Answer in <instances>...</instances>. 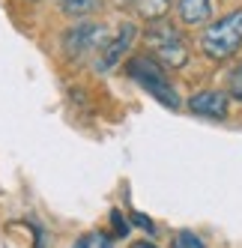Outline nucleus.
Returning <instances> with one entry per match:
<instances>
[{
    "instance_id": "nucleus-1",
    "label": "nucleus",
    "mask_w": 242,
    "mask_h": 248,
    "mask_svg": "<svg viewBox=\"0 0 242 248\" xmlns=\"http://www.w3.org/2000/svg\"><path fill=\"white\" fill-rule=\"evenodd\" d=\"M144 42L150 48V54L165 69H182L188 63V39H185V33L177 24L165 21V18L150 21V27L144 30Z\"/></svg>"
},
{
    "instance_id": "nucleus-2",
    "label": "nucleus",
    "mask_w": 242,
    "mask_h": 248,
    "mask_svg": "<svg viewBox=\"0 0 242 248\" xmlns=\"http://www.w3.org/2000/svg\"><path fill=\"white\" fill-rule=\"evenodd\" d=\"M239 48H242V9L221 15L200 33V51L215 63L230 60Z\"/></svg>"
},
{
    "instance_id": "nucleus-3",
    "label": "nucleus",
    "mask_w": 242,
    "mask_h": 248,
    "mask_svg": "<svg viewBox=\"0 0 242 248\" xmlns=\"http://www.w3.org/2000/svg\"><path fill=\"white\" fill-rule=\"evenodd\" d=\"M126 72H129V78L135 84H141L155 102H162L165 108L177 111L180 105H182L180 96H177V90H174V84H170V78H167V72H165V66L155 60L152 54H137V57H132L126 63Z\"/></svg>"
},
{
    "instance_id": "nucleus-4",
    "label": "nucleus",
    "mask_w": 242,
    "mask_h": 248,
    "mask_svg": "<svg viewBox=\"0 0 242 248\" xmlns=\"http://www.w3.org/2000/svg\"><path fill=\"white\" fill-rule=\"evenodd\" d=\"M111 39V33L105 24H96V21H81L75 27H69L66 30V36H63V48H66V54L72 57V60H87L90 54H102L105 51Z\"/></svg>"
},
{
    "instance_id": "nucleus-5",
    "label": "nucleus",
    "mask_w": 242,
    "mask_h": 248,
    "mask_svg": "<svg viewBox=\"0 0 242 248\" xmlns=\"http://www.w3.org/2000/svg\"><path fill=\"white\" fill-rule=\"evenodd\" d=\"M188 111L197 117H206V120H227L230 96L221 90H200L188 99Z\"/></svg>"
},
{
    "instance_id": "nucleus-6",
    "label": "nucleus",
    "mask_w": 242,
    "mask_h": 248,
    "mask_svg": "<svg viewBox=\"0 0 242 248\" xmlns=\"http://www.w3.org/2000/svg\"><path fill=\"white\" fill-rule=\"evenodd\" d=\"M137 39V24H120V30L114 33V36L108 39V45H105V51H102V57H99V69H111V66H117L120 60L126 57V51L132 48V42Z\"/></svg>"
},
{
    "instance_id": "nucleus-7",
    "label": "nucleus",
    "mask_w": 242,
    "mask_h": 248,
    "mask_svg": "<svg viewBox=\"0 0 242 248\" xmlns=\"http://www.w3.org/2000/svg\"><path fill=\"white\" fill-rule=\"evenodd\" d=\"M212 9H215V0H177V15H180V21L188 24V27L210 24Z\"/></svg>"
},
{
    "instance_id": "nucleus-8",
    "label": "nucleus",
    "mask_w": 242,
    "mask_h": 248,
    "mask_svg": "<svg viewBox=\"0 0 242 248\" xmlns=\"http://www.w3.org/2000/svg\"><path fill=\"white\" fill-rule=\"evenodd\" d=\"M129 6L141 15L144 21H159L170 9V0H129Z\"/></svg>"
},
{
    "instance_id": "nucleus-9",
    "label": "nucleus",
    "mask_w": 242,
    "mask_h": 248,
    "mask_svg": "<svg viewBox=\"0 0 242 248\" xmlns=\"http://www.w3.org/2000/svg\"><path fill=\"white\" fill-rule=\"evenodd\" d=\"M60 9L69 12V15H75V18H84V15H93L102 3L99 0H57Z\"/></svg>"
},
{
    "instance_id": "nucleus-10",
    "label": "nucleus",
    "mask_w": 242,
    "mask_h": 248,
    "mask_svg": "<svg viewBox=\"0 0 242 248\" xmlns=\"http://www.w3.org/2000/svg\"><path fill=\"white\" fill-rule=\"evenodd\" d=\"M227 96H233L236 102H242V63L233 66V72L227 75Z\"/></svg>"
},
{
    "instance_id": "nucleus-11",
    "label": "nucleus",
    "mask_w": 242,
    "mask_h": 248,
    "mask_svg": "<svg viewBox=\"0 0 242 248\" xmlns=\"http://www.w3.org/2000/svg\"><path fill=\"white\" fill-rule=\"evenodd\" d=\"M170 248H206L192 230H180V233L174 236V242H170Z\"/></svg>"
},
{
    "instance_id": "nucleus-12",
    "label": "nucleus",
    "mask_w": 242,
    "mask_h": 248,
    "mask_svg": "<svg viewBox=\"0 0 242 248\" xmlns=\"http://www.w3.org/2000/svg\"><path fill=\"white\" fill-rule=\"evenodd\" d=\"M111 224H114V230H117V236H126L129 233V224H126V218H123V212H111Z\"/></svg>"
},
{
    "instance_id": "nucleus-13",
    "label": "nucleus",
    "mask_w": 242,
    "mask_h": 248,
    "mask_svg": "<svg viewBox=\"0 0 242 248\" xmlns=\"http://www.w3.org/2000/svg\"><path fill=\"white\" fill-rule=\"evenodd\" d=\"M132 221H135L137 227H141V230H147V233H155V224H152L150 218H144L141 212H132Z\"/></svg>"
},
{
    "instance_id": "nucleus-14",
    "label": "nucleus",
    "mask_w": 242,
    "mask_h": 248,
    "mask_svg": "<svg viewBox=\"0 0 242 248\" xmlns=\"http://www.w3.org/2000/svg\"><path fill=\"white\" fill-rule=\"evenodd\" d=\"M132 248H159V245H152V242H147V239H141V242H135Z\"/></svg>"
},
{
    "instance_id": "nucleus-15",
    "label": "nucleus",
    "mask_w": 242,
    "mask_h": 248,
    "mask_svg": "<svg viewBox=\"0 0 242 248\" xmlns=\"http://www.w3.org/2000/svg\"><path fill=\"white\" fill-rule=\"evenodd\" d=\"M90 242H93V239H78L72 248H90Z\"/></svg>"
}]
</instances>
